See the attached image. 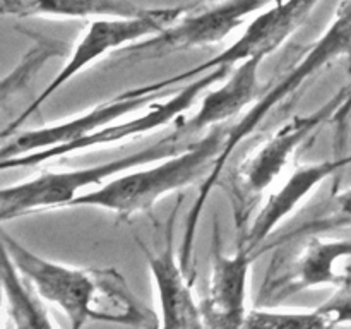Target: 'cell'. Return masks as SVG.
Wrapping results in <instances>:
<instances>
[{"instance_id":"obj_13","label":"cell","mask_w":351,"mask_h":329,"mask_svg":"<svg viewBox=\"0 0 351 329\" xmlns=\"http://www.w3.org/2000/svg\"><path fill=\"white\" fill-rule=\"evenodd\" d=\"M254 257L243 247L235 254H225L219 235L218 219H215L211 247V274L201 307L204 328H243L247 310V288Z\"/></svg>"},{"instance_id":"obj_7","label":"cell","mask_w":351,"mask_h":329,"mask_svg":"<svg viewBox=\"0 0 351 329\" xmlns=\"http://www.w3.org/2000/svg\"><path fill=\"white\" fill-rule=\"evenodd\" d=\"M274 0H216L201 5H185L184 14L160 33L127 45L108 58L110 67H132L160 60L173 53L208 48L221 43L250 14Z\"/></svg>"},{"instance_id":"obj_2","label":"cell","mask_w":351,"mask_h":329,"mask_svg":"<svg viewBox=\"0 0 351 329\" xmlns=\"http://www.w3.org/2000/svg\"><path fill=\"white\" fill-rule=\"evenodd\" d=\"M341 58H346L351 67V0H341L338 3L335 17H332L331 24L326 27L324 33L314 43L305 47L300 55L288 65L287 71L276 75L273 82L264 86L263 93L250 106V110H247L245 115L232 123V129L225 141V147L216 163L213 164L208 177L202 180L197 197L185 218L184 239H182L180 245V263L189 276L195 278L192 254H194L195 233H197L202 211H204L209 194L218 185L219 177L225 171L228 161L232 160L233 153L247 139H250L273 113L280 112L293 99H297L305 84H308V81L317 77L322 71L329 69Z\"/></svg>"},{"instance_id":"obj_21","label":"cell","mask_w":351,"mask_h":329,"mask_svg":"<svg viewBox=\"0 0 351 329\" xmlns=\"http://www.w3.org/2000/svg\"><path fill=\"white\" fill-rule=\"evenodd\" d=\"M317 312L326 319L328 326L351 324V283L336 288L335 293L319 305Z\"/></svg>"},{"instance_id":"obj_1","label":"cell","mask_w":351,"mask_h":329,"mask_svg":"<svg viewBox=\"0 0 351 329\" xmlns=\"http://www.w3.org/2000/svg\"><path fill=\"white\" fill-rule=\"evenodd\" d=\"M3 252L33 283L45 302L65 312L74 329L88 321L115 322L134 328H160V315L134 295L115 267H72L45 259L2 233Z\"/></svg>"},{"instance_id":"obj_14","label":"cell","mask_w":351,"mask_h":329,"mask_svg":"<svg viewBox=\"0 0 351 329\" xmlns=\"http://www.w3.org/2000/svg\"><path fill=\"white\" fill-rule=\"evenodd\" d=\"M350 164L351 154L335 156V160L319 161V163L298 164L287 182L267 197L263 209L254 216L245 235L237 240V247H243L249 250L254 259H257V250L269 239L274 228L283 219H287L326 178L345 170Z\"/></svg>"},{"instance_id":"obj_11","label":"cell","mask_w":351,"mask_h":329,"mask_svg":"<svg viewBox=\"0 0 351 329\" xmlns=\"http://www.w3.org/2000/svg\"><path fill=\"white\" fill-rule=\"evenodd\" d=\"M185 195L177 199L170 216L163 225V240L158 249H151L141 236H136L141 252L156 284L160 302V319L163 328H204L201 307L194 297V280L184 271L180 257L175 252V223Z\"/></svg>"},{"instance_id":"obj_22","label":"cell","mask_w":351,"mask_h":329,"mask_svg":"<svg viewBox=\"0 0 351 329\" xmlns=\"http://www.w3.org/2000/svg\"><path fill=\"white\" fill-rule=\"evenodd\" d=\"M350 122H351V84L346 95L345 101L338 108V112L332 117L331 123L335 127V156H345L346 144H348L350 134Z\"/></svg>"},{"instance_id":"obj_20","label":"cell","mask_w":351,"mask_h":329,"mask_svg":"<svg viewBox=\"0 0 351 329\" xmlns=\"http://www.w3.org/2000/svg\"><path fill=\"white\" fill-rule=\"evenodd\" d=\"M243 328H329L326 319L314 310H276L256 307L249 310Z\"/></svg>"},{"instance_id":"obj_4","label":"cell","mask_w":351,"mask_h":329,"mask_svg":"<svg viewBox=\"0 0 351 329\" xmlns=\"http://www.w3.org/2000/svg\"><path fill=\"white\" fill-rule=\"evenodd\" d=\"M232 123L211 127L202 137L184 149L163 158L158 164L144 170L129 171L103 184L96 191L81 194L71 208H99L112 211L120 221H129L134 215H153L154 204L165 195L204 180L225 147Z\"/></svg>"},{"instance_id":"obj_12","label":"cell","mask_w":351,"mask_h":329,"mask_svg":"<svg viewBox=\"0 0 351 329\" xmlns=\"http://www.w3.org/2000/svg\"><path fill=\"white\" fill-rule=\"evenodd\" d=\"M161 96H163V91L151 93V95H139L136 89L130 88L77 117L50 123V125L23 130V132H14L12 136L3 139L0 158L5 160V158L21 156V154L33 153V151L65 146L72 141L82 139L89 134H95L96 130L110 125V123L129 115V113H134L136 110L153 105Z\"/></svg>"},{"instance_id":"obj_16","label":"cell","mask_w":351,"mask_h":329,"mask_svg":"<svg viewBox=\"0 0 351 329\" xmlns=\"http://www.w3.org/2000/svg\"><path fill=\"white\" fill-rule=\"evenodd\" d=\"M2 14L12 17L88 19V17H139L153 12L132 0H0Z\"/></svg>"},{"instance_id":"obj_5","label":"cell","mask_w":351,"mask_h":329,"mask_svg":"<svg viewBox=\"0 0 351 329\" xmlns=\"http://www.w3.org/2000/svg\"><path fill=\"white\" fill-rule=\"evenodd\" d=\"M180 147L177 141L167 134L151 146L127 154L119 160L93 167L74 168L65 171H43L31 180L3 187L0 192V219L19 218L31 212L50 211L58 208H71L72 201L81 195L84 188L101 185L115 178L123 171L134 170L147 163H158L163 158L178 153Z\"/></svg>"},{"instance_id":"obj_3","label":"cell","mask_w":351,"mask_h":329,"mask_svg":"<svg viewBox=\"0 0 351 329\" xmlns=\"http://www.w3.org/2000/svg\"><path fill=\"white\" fill-rule=\"evenodd\" d=\"M348 89L350 86L339 89L315 112L290 117L276 129L252 139L235 164L225 168L216 187H221L230 199L237 240L245 235L263 195L290 164L298 147L311 144L319 130L331 123Z\"/></svg>"},{"instance_id":"obj_8","label":"cell","mask_w":351,"mask_h":329,"mask_svg":"<svg viewBox=\"0 0 351 329\" xmlns=\"http://www.w3.org/2000/svg\"><path fill=\"white\" fill-rule=\"evenodd\" d=\"M185 7H154L153 12L139 17H96L88 24L79 40L75 41L67 64L60 69L50 84L43 89L40 96L27 105V108L17 119L7 123L2 129V137L12 136L21 123L26 122L31 115L38 112L62 86L67 84L72 77L88 69L93 62L115 53L120 48L141 41L147 36L160 33L161 29L177 21L184 14Z\"/></svg>"},{"instance_id":"obj_10","label":"cell","mask_w":351,"mask_h":329,"mask_svg":"<svg viewBox=\"0 0 351 329\" xmlns=\"http://www.w3.org/2000/svg\"><path fill=\"white\" fill-rule=\"evenodd\" d=\"M321 0H283L274 2L273 7L264 10L257 17H254L242 33V36L230 45L226 50L216 57L202 62L197 67L185 71L182 74L161 79V81L149 82L154 93L167 91L177 82H185L189 79H195L204 72L213 71L221 65H237L247 58H266L273 51H276L302 24L311 17L312 10L317 7Z\"/></svg>"},{"instance_id":"obj_23","label":"cell","mask_w":351,"mask_h":329,"mask_svg":"<svg viewBox=\"0 0 351 329\" xmlns=\"http://www.w3.org/2000/svg\"><path fill=\"white\" fill-rule=\"evenodd\" d=\"M209 2H216V0H194V5H201V3H209Z\"/></svg>"},{"instance_id":"obj_18","label":"cell","mask_w":351,"mask_h":329,"mask_svg":"<svg viewBox=\"0 0 351 329\" xmlns=\"http://www.w3.org/2000/svg\"><path fill=\"white\" fill-rule=\"evenodd\" d=\"M343 228H351V187L345 191H332L326 201L305 212L302 219H298L290 228L278 233L276 239H267L257 250V257L290 240L305 235H324L326 232Z\"/></svg>"},{"instance_id":"obj_19","label":"cell","mask_w":351,"mask_h":329,"mask_svg":"<svg viewBox=\"0 0 351 329\" xmlns=\"http://www.w3.org/2000/svg\"><path fill=\"white\" fill-rule=\"evenodd\" d=\"M65 47L60 41L53 40H41L36 47L31 48L26 55L23 57V60L19 62L16 69L10 72L9 75H5V79L2 81V110L3 115L9 110L10 101H14L16 98H19L21 95H24L27 89V84L33 81V77L36 75V72L40 71L45 65V62L50 60L51 57H57V55H64Z\"/></svg>"},{"instance_id":"obj_15","label":"cell","mask_w":351,"mask_h":329,"mask_svg":"<svg viewBox=\"0 0 351 329\" xmlns=\"http://www.w3.org/2000/svg\"><path fill=\"white\" fill-rule=\"evenodd\" d=\"M261 64L263 58H247L240 62L225 84L206 93L197 112L191 119H180V125L170 132L178 146H189L194 143L192 137L204 132L208 127L230 122L247 105L256 101L264 89L259 81Z\"/></svg>"},{"instance_id":"obj_17","label":"cell","mask_w":351,"mask_h":329,"mask_svg":"<svg viewBox=\"0 0 351 329\" xmlns=\"http://www.w3.org/2000/svg\"><path fill=\"white\" fill-rule=\"evenodd\" d=\"M2 288L5 314L12 328H55V322L50 319L43 302L45 298L17 269L5 252H3L2 264Z\"/></svg>"},{"instance_id":"obj_6","label":"cell","mask_w":351,"mask_h":329,"mask_svg":"<svg viewBox=\"0 0 351 329\" xmlns=\"http://www.w3.org/2000/svg\"><path fill=\"white\" fill-rule=\"evenodd\" d=\"M351 283V240L305 235L273 249V259L256 295L257 307H278L319 287Z\"/></svg>"},{"instance_id":"obj_24","label":"cell","mask_w":351,"mask_h":329,"mask_svg":"<svg viewBox=\"0 0 351 329\" xmlns=\"http://www.w3.org/2000/svg\"><path fill=\"white\" fill-rule=\"evenodd\" d=\"M274 2H283V0H274Z\"/></svg>"},{"instance_id":"obj_9","label":"cell","mask_w":351,"mask_h":329,"mask_svg":"<svg viewBox=\"0 0 351 329\" xmlns=\"http://www.w3.org/2000/svg\"><path fill=\"white\" fill-rule=\"evenodd\" d=\"M230 74V65H221L213 71L204 72V74L197 75L195 79H191L187 86L182 89H177L167 101H156L151 105L147 112L143 115L136 117V119L125 120L122 123H110V125L103 127V129L96 130L95 134L82 137V139L72 141V143L65 144V146L50 147V149L43 151H33V153L21 154V156L5 158L0 160V167L2 170H9V168H23V167H38V164L45 163V161L55 160V158L69 156V154L84 153L88 149H95V147L112 146V144L125 143L129 139H136V137L149 134L153 130L160 129V127L168 125L173 122L175 119H182L185 112L191 106L197 103L201 95L208 91L213 84L219 82Z\"/></svg>"}]
</instances>
